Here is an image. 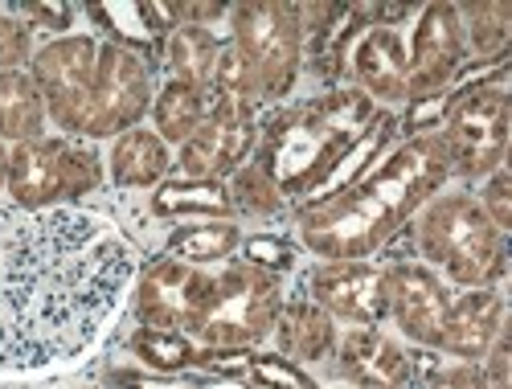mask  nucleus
Returning a JSON list of instances; mask_svg holds the SVG:
<instances>
[{
  "label": "nucleus",
  "mask_w": 512,
  "mask_h": 389,
  "mask_svg": "<svg viewBox=\"0 0 512 389\" xmlns=\"http://www.w3.org/2000/svg\"><path fill=\"white\" fill-rule=\"evenodd\" d=\"M87 13L99 21V29H107L111 46H123V50L148 58V62H152L156 50H164L160 41L148 33L140 5H87Z\"/></svg>",
  "instance_id": "29"
},
{
  "label": "nucleus",
  "mask_w": 512,
  "mask_h": 389,
  "mask_svg": "<svg viewBox=\"0 0 512 389\" xmlns=\"http://www.w3.org/2000/svg\"><path fill=\"white\" fill-rule=\"evenodd\" d=\"M345 70H353L357 91L377 103H406V78H410V62H406V37L398 29H365L353 46H349V62Z\"/></svg>",
  "instance_id": "18"
},
{
  "label": "nucleus",
  "mask_w": 512,
  "mask_h": 389,
  "mask_svg": "<svg viewBox=\"0 0 512 389\" xmlns=\"http://www.w3.org/2000/svg\"><path fill=\"white\" fill-rule=\"evenodd\" d=\"M426 389H488V377L472 361H455V365H439L426 377Z\"/></svg>",
  "instance_id": "35"
},
{
  "label": "nucleus",
  "mask_w": 512,
  "mask_h": 389,
  "mask_svg": "<svg viewBox=\"0 0 512 389\" xmlns=\"http://www.w3.org/2000/svg\"><path fill=\"white\" fill-rule=\"evenodd\" d=\"M230 46L238 50L259 103H279L295 91V78L304 70V33L295 21V5H271V0L234 5Z\"/></svg>",
  "instance_id": "5"
},
{
  "label": "nucleus",
  "mask_w": 512,
  "mask_h": 389,
  "mask_svg": "<svg viewBox=\"0 0 512 389\" xmlns=\"http://www.w3.org/2000/svg\"><path fill=\"white\" fill-rule=\"evenodd\" d=\"M283 312V283L250 263H226L213 279V295L193 328L205 349H254L275 332Z\"/></svg>",
  "instance_id": "6"
},
{
  "label": "nucleus",
  "mask_w": 512,
  "mask_h": 389,
  "mask_svg": "<svg viewBox=\"0 0 512 389\" xmlns=\"http://www.w3.org/2000/svg\"><path fill=\"white\" fill-rule=\"evenodd\" d=\"M242 246V230L230 222H189V226H177L173 234H168L164 242V254L168 258H181V263L189 267H213V263H226V258H234Z\"/></svg>",
  "instance_id": "25"
},
{
  "label": "nucleus",
  "mask_w": 512,
  "mask_h": 389,
  "mask_svg": "<svg viewBox=\"0 0 512 389\" xmlns=\"http://www.w3.org/2000/svg\"><path fill=\"white\" fill-rule=\"evenodd\" d=\"M271 336H279V357H287L295 365H304V361L312 365V361L332 357V349H336V320L324 308H316L308 295L283 299V312H279Z\"/></svg>",
  "instance_id": "19"
},
{
  "label": "nucleus",
  "mask_w": 512,
  "mask_h": 389,
  "mask_svg": "<svg viewBox=\"0 0 512 389\" xmlns=\"http://www.w3.org/2000/svg\"><path fill=\"white\" fill-rule=\"evenodd\" d=\"M308 299L332 320L353 328H377L386 320V267L357 263H320L308 275Z\"/></svg>",
  "instance_id": "15"
},
{
  "label": "nucleus",
  "mask_w": 512,
  "mask_h": 389,
  "mask_svg": "<svg viewBox=\"0 0 512 389\" xmlns=\"http://www.w3.org/2000/svg\"><path fill=\"white\" fill-rule=\"evenodd\" d=\"M107 168L119 189H156L173 168V152L152 127H132V132L111 140Z\"/></svg>",
  "instance_id": "20"
},
{
  "label": "nucleus",
  "mask_w": 512,
  "mask_h": 389,
  "mask_svg": "<svg viewBox=\"0 0 512 389\" xmlns=\"http://www.w3.org/2000/svg\"><path fill=\"white\" fill-rule=\"evenodd\" d=\"M414 242L426 267L455 287H500L508 275V242L492 226L476 193H439L414 213Z\"/></svg>",
  "instance_id": "4"
},
{
  "label": "nucleus",
  "mask_w": 512,
  "mask_h": 389,
  "mask_svg": "<svg viewBox=\"0 0 512 389\" xmlns=\"http://www.w3.org/2000/svg\"><path fill=\"white\" fill-rule=\"evenodd\" d=\"M95 62H99V41L91 33L54 37L41 50H33V58H29V78L37 82L41 99H46V115L66 136H70L82 103L91 95Z\"/></svg>",
  "instance_id": "11"
},
{
  "label": "nucleus",
  "mask_w": 512,
  "mask_h": 389,
  "mask_svg": "<svg viewBox=\"0 0 512 389\" xmlns=\"http://www.w3.org/2000/svg\"><path fill=\"white\" fill-rule=\"evenodd\" d=\"M205 115H209V91H205V86L168 78L156 91V99H152V132L164 144L181 148L197 132V127L205 123Z\"/></svg>",
  "instance_id": "23"
},
{
  "label": "nucleus",
  "mask_w": 512,
  "mask_h": 389,
  "mask_svg": "<svg viewBox=\"0 0 512 389\" xmlns=\"http://www.w3.org/2000/svg\"><path fill=\"white\" fill-rule=\"evenodd\" d=\"M156 66L123 46L99 41V62H95V82L91 95L82 103L70 136L82 140H115L123 132L144 123V115L152 111L156 99V82H152Z\"/></svg>",
  "instance_id": "9"
},
{
  "label": "nucleus",
  "mask_w": 512,
  "mask_h": 389,
  "mask_svg": "<svg viewBox=\"0 0 512 389\" xmlns=\"http://www.w3.org/2000/svg\"><path fill=\"white\" fill-rule=\"evenodd\" d=\"M467 54H476V62H496L508 58L512 41V9L500 0H472V5H455Z\"/></svg>",
  "instance_id": "26"
},
{
  "label": "nucleus",
  "mask_w": 512,
  "mask_h": 389,
  "mask_svg": "<svg viewBox=\"0 0 512 389\" xmlns=\"http://www.w3.org/2000/svg\"><path fill=\"white\" fill-rule=\"evenodd\" d=\"M373 111V99L357 86H332L316 99L275 107L259 123V144H254L250 164H259L287 201H308L328 181L336 160L365 132Z\"/></svg>",
  "instance_id": "3"
},
{
  "label": "nucleus",
  "mask_w": 512,
  "mask_h": 389,
  "mask_svg": "<svg viewBox=\"0 0 512 389\" xmlns=\"http://www.w3.org/2000/svg\"><path fill=\"white\" fill-rule=\"evenodd\" d=\"M406 62H410L406 103L451 91L455 74L467 66V41H463L455 5H447V0L422 5L414 33H410V46H406Z\"/></svg>",
  "instance_id": "13"
},
{
  "label": "nucleus",
  "mask_w": 512,
  "mask_h": 389,
  "mask_svg": "<svg viewBox=\"0 0 512 389\" xmlns=\"http://www.w3.org/2000/svg\"><path fill=\"white\" fill-rule=\"evenodd\" d=\"M164 62L173 70V78L193 82V86H209L213 66H218L222 54V41L213 29H197V25H177L164 41Z\"/></svg>",
  "instance_id": "27"
},
{
  "label": "nucleus",
  "mask_w": 512,
  "mask_h": 389,
  "mask_svg": "<svg viewBox=\"0 0 512 389\" xmlns=\"http://www.w3.org/2000/svg\"><path fill=\"white\" fill-rule=\"evenodd\" d=\"M447 308H451V291L426 263L398 258V263L386 267V320H394L398 332L414 340L418 349L439 353Z\"/></svg>",
  "instance_id": "14"
},
{
  "label": "nucleus",
  "mask_w": 512,
  "mask_h": 389,
  "mask_svg": "<svg viewBox=\"0 0 512 389\" xmlns=\"http://www.w3.org/2000/svg\"><path fill=\"white\" fill-rule=\"evenodd\" d=\"M226 189H230L234 213H250V218H275V213H283V205H287V197L275 189V181L250 160L226 181Z\"/></svg>",
  "instance_id": "30"
},
{
  "label": "nucleus",
  "mask_w": 512,
  "mask_h": 389,
  "mask_svg": "<svg viewBox=\"0 0 512 389\" xmlns=\"http://www.w3.org/2000/svg\"><path fill=\"white\" fill-rule=\"evenodd\" d=\"M336 365L357 389H406L414 381V361L398 340L381 328H349L336 336Z\"/></svg>",
  "instance_id": "17"
},
{
  "label": "nucleus",
  "mask_w": 512,
  "mask_h": 389,
  "mask_svg": "<svg viewBox=\"0 0 512 389\" xmlns=\"http://www.w3.org/2000/svg\"><path fill=\"white\" fill-rule=\"evenodd\" d=\"M29 29H50L58 37H66L70 29V17H74V5H66V0H25V5L13 9Z\"/></svg>",
  "instance_id": "34"
},
{
  "label": "nucleus",
  "mask_w": 512,
  "mask_h": 389,
  "mask_svg": "<svg viewBox=\"0 0 512 389\" xmlns=\"http://www.w3.org/2000/svg\"><path fill=\"white\" fill-rule=\"evenodd\" d=\"M451 177V156L439 132L410 136L345 193L304 201L295 213L300 242L324 263H357L390 246L414 213L439 197Z\"/></svg>",
  "instance_id": "2"
},
{
  "label": "nucleus",
  "mask_w": 512,
  "mask_h": 389,
  "mask_svg": "<svg viewBox=\"0 0 512 389\" xmlns=\"http://www.w3.org/2000/svg\"><path fill=\"white\" fill-rule=\"evenodd\" d=\"M508 123H512L508 70L496 74L492 82H476L455 91V103L439 132L451 156V177L484 181L500 164H508Z\"/></svg>",
  "instance_id": "8"
},
{
  "label": "nucleus",
  "mask_w": 512,
  "mask_h": 389,
  "mask_svg": "<svg viewBox=\"0 0 512 389\" xmlns=\"http://www.w3.org/2000/svg\"><path fill=\"white\" fill-rule=\"evenodd\" d=\"M213 271L189 267L181 258H156V263L136 279V316L148 328H173L193 336L209 295H213Z\"/></svg>",
  "instance_id": "12"
},
{
  "label": "nucleus",
  "mask_w": 512,
  "mask_h": 389,
  "mask_svg": "<svg viewBox=\"0 0 512 389\" xmlns=\"http://www.w3.org/2000/svg\"><path fill=\"white\" fill-rule=\"evenodd\" d=\"M250 99L209 95V115L197 132L177 148V168L197 181H230L254 156L259 144V115Z\"/></svg>",
  "instance_id": "10"
},
{
  "label": "nucleus",
  "mask_w": 512,
  "mask_h": 389,
  "mask_svg": "<svg viewBox=\"0 0 512 389\" xmlns=\"http://www.w3.org/2000/svg\"><path fill=\"white\" fill-rule=\"evenodd\" d=\"M132 353L152 369V373H185L197 365V344L185 332L173 328H136L132 336Z\"/></svg>",
  "instance_id": "28"
},
{
  "label": "nucleus",
  "mask_w": 512,
  "mask_h": 389,
  "mask_svg": "<svg viewBox=\"0 0 512 389\" xmlns=\"http://www.w3.org/2000/svg\"><path fill=\"white\" fill-rule=\"evenodd\" d=\"M504 324H508V299L500 287H472L463 295H451L443 336H439V353L480 365Z\"/></svg>",
  "instance_id": "16"
},
{
  "label": "nucleus",
  "mask_w": 512,
  "mask_h": 389,
  "mask_svg": "<svg viewBox=\"0 0 512 389\" xmlns=\"http://www.w3.org/2000/svg\"><path fill=\"white\" fill-rule=\"evenodd\" d=\"M480 205H484V213L492 218V226H496L500 234L512 230V172H508V164H500L492 177H484Z\"/></svg>",
  "instance_id": "33"
},
{
  "label": "nucleus",
  "mask_w": 512,
  "mask_h": 389,
  "mask_svg": "<svg viewBox=\"0 0 512 389\" xmlns=\"http://www.w3.org/2000/svg\"><path fill=\"white\" fill-rule=\"evenodd\" d=\"M140 13H144V25H148V33L160 41H168V33H173L177 25H181V17H177V5H164V0H144L140 5Z\"/></svg>",
  "instance_id": "36"
},
{
  "label": "nucleus",
  "mask_w": 512,
  "mask_h": 389,
  "mask_svg": "<svg viewBox=\"0 0 512 389\" xmlns=\"http://www.w3.org/2000/svg\"><path fill=\"white\" fill-rule=\"evenodd\" d=\"M177 17H181V25H197V29H209L213 21H222V17H230V5H177Z\"/></svg>",
  "instance_id": "37"
},
{
  "label": "nucleus",
  "mask_w": 512,
  "mask_h": 389,
  "mask_svg": "<svg viewBox=\"0 0 512 389\" xmlns=\"http://www.w3.org/2000/svg\"><path fill=\"white\" fill-rule=\"evenodd\" d=\"M238 250H242V263L259 267V271H267V275H283V271L295 267V250H291V242H283V238H275V234L242 238Z\"/></svg>",
  "instance_id": "31"
},
{
  "label": "nucleus",
  "mask_w": 512,
  "mask_h": 389,
  "mask_svg": "<svg viewBox=\"0 0 512 389\" xmlns=\"http://www.w3.org/2000/svg\"><path fill=\"white\" fill-rule=\"evenodd\" d=\"M152 218H213V222H230L234 218V201L226 181H197V177H181V181H160L152 193Z\"/></svg>",
  "instance_id": "22"
},
{
  "label": "nucleus",
  "mask_w": 512,
  "mask_h": 389,
  "mask_svg": "<svg viewBox=\"0 0 512 389\" xmlns=\"http://www.w3.org/2000/svg\"><path fill=\"white\" fill-rule=\"evenodd\" d=\"M140 279V250L82 205L0 209V381L87 361Z\"/></svg>",
  "instance_id": "1"
},
{
  "label": "nucleus",
  "mask_w": 512,
  "mask_h": 389,
  "mask_svg": "<svg viewBox=\"0 0 512 389\" xmlns=\"http://www.w3.org/2000/svg\"><path fill=\"white\" fill-rule=\"evenodd\" d=\"M5 185H9V144L0 140V193H5Z\"/></svg>",
  "instance_id": "38"
},
{
  "label": "nucleus",
  "mask_w": 512,
  "mask_h": 389,
  "mask_svg": "<svg viewBox=\"0 0 512 389\" xmlns=\"http://www.w3.org/2000/svg\"><path fill=\"white\" fill-rule=\"evenodd\" d=\"M46 99L29 70H0V140L9 148L46 136Z\"/></svg>",
  "instance_id": "21"
},
{
  "label": "nucleus",
  "mask_w": 512,
  "mask_h": 389,
  "mask_svg": "<svg viewBox=\"0 0 512 389\" xmlns=\"http://www.w3.org/2000/svg\"><path fill=\"white\" fill-rule=\"evenodd\" d=\"M103 185V156L87 144L62 136H41L9 148V185L17 209H54L78 205Z\"/></svg>",
  "instance_id": "7"
},
{
  "label": "nucleus",
  "mask_w": 512,
  "mask_h": 389,
  "mask_svg": "<svg viewBox=\"0 0 512 389\" xmlns=\"http://www.w3.org/2000/svg\"><path fill=\"white\" fill-rule=\"evenodd\" d=\"M394 132H398V115H390V111H373V119L365 123V132L353 140V148L336 160V168L328 172V181L308 197V201H324V197H336V193H345L349 185H357L365 172L373 168V160L381 156V148H386L390 140H394Z\"/></svg>",
  "instance_id": "24"
},
{
  "label": "nucleus",
  "mask_w": 512,
  "mask_h": 389,
  "mask_svg": "<svg viewBox=\"0 0 512 389\" xmlns=\"http://www.w3.org/2000/svg\"><path fill=\"white\" fill-rule=\"evenodd\" d=\"M29 25L0 9V70H29V58H33V41H29Z\"/></svg>",
  "instance_id": "32"
}]
</instances>
